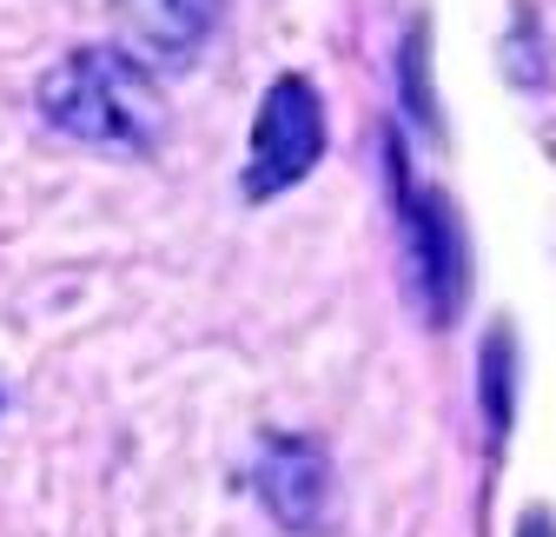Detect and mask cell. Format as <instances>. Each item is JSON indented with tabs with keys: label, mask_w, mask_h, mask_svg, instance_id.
Returning a JSON list of instances; mask_svg holds the SVG:
<instances>
[{
	"label": "cell",
	"mask_w": 556,
	"mask_h": 537,
	"mask_svg": "<svg viewBox=\"0 0 556 537\" xmlns=\"http://www.w3.org/2000/svg\"><path fill=\"white\" fill-rule=\"evenodd\" d=\"M40 113L66 133L87 140L100 153H153L160 126H166V100L153 66L132 47H80L66 53L53 74L40 80Z\"/></svg>",
	"instance_id": "obj_1"
},
{
	"label": "cell",
	"mask_w": 556,
	"mask_h": 537,
	"mask_svg": "<svg viewBox=\"0 0 556 537\" xmlns=\"http://www.w3.org/2000/svg\"><path fill=\"white\" fill-rule=\"evenodd\" d=\"M325 153V100L305 74H278L258 100V120H252V147H245V173H239V192L252 207L278 199L286 186H299Z\"/></svg>",
	"instance_id": "obj_2"
},
{
	"label": "cell",
	"mask_w": 556,
	"mask_h": 537,
	"mask_svg": "<svg viewBox=\"0 0 556 537\" xmlns=\"http://www.w3.org/2000/svg\"><path fill=\"white\" fill-rule=\"evenodd\" d=\"M391 173H397V220H404V252H410V292H417V305H425L431 325H444L464 305V286H470L464 226H457L444 192L417 186L404 173V160H391Z\"/></svg>",
	"instance_id": "obj_3"
},
{
	"label": "cell",
	"mask_w": 556,
	"mask_h": 537,
	"mask_svg": "<svg viewBox=\"0 0 556 537\" xmlns=\"http://www.w3.org/2000/svg\"><path fill=\"white\" fill-rule=\"evenodd\" d=\"M226 8L232 0H113V21H119V47H132L153 74H179L219 34Z\"/></svg>",
	"instance_id": "obj_4"
},
{
	"label": "cell",
	"mask_w": 556,
	"mask_h": 537,
	"mask_svg": "<svg viewBox=\"0 0 556 537\" xmlns=\"http://www.w3.org/2000/svg\"><path fill=\"white\" fill-rule=\"evenodd\" d=\"M265 511L286 524V530H325V511H331V464H325V445L318 438H271L258 472H252Z\"/></svg>",
	"instance_id": "obj_5"
},
{
	"label": "cell",
	"mask_w": 556,
	"mask_h": 537,
	"mask_svg": "<svg viewBox=\"0 0 556 537\" xmlns=\"http://www.w3.org/2000/svg\"><path fill=\"white\" fill-rule=\"evenodd\" d=\"M483 412H491V438L510 432V332L504 325L483 346Z\"/></svg>",
	"instance_id": "obj_6"
},
{
	"label": "cell",
	"mask_w": 556,
	"mask_h": 537,
	"mask_svg": "<svg viewBox=\"0 0 556 537\" xmlns=\"http://www.w3.org/2000/svg\"><path fill=\"white\" fill-rule=\"evenodd\" d=\"M410 107H417V120H431V93H425V34H410Z\"/></svg>",
	"instance_id": "obj_7"
},
{
	"label": "cell",
	"mask_w": 556,
	"mask_h": 537,
	"mask_svg": "<svg viewBox=\"0 0 556 537\" xmlns=\"http://www.w3.org/2000/svg\"><path fill=\"white\" fill-rule=\"evenodd\" d=\"M517 537H556V524H549V517H543V511H530V517H523V530H517Z\"/></svg>",
	"instance_id": "obj_8"
}]
</instances>
